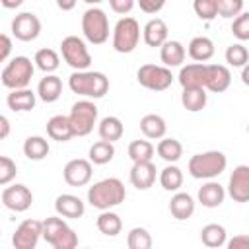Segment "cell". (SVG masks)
I'll use <instances>...</instances> for the list:
<instances>
[{
    "mask_svg": "<svg viewBox=\"0 0 249 249\" xmlns=\"http://www.w3.org/2000/svg\"><path fill=\"white\" fill-rule=\"evenodd\" d=\"M86 4H89V6H97L99 2H103V0H84Z\"/></svg>",
    "mask_w": 249,
    "mask_h": 249,
    "instance_id": "db71d44e",
    "label": "cell"
},
{
    "mask_svg": "<svg viewBox=\"0 0 249 249\" xmlns=\"http://www.w3.org/2000/svg\"><path fill=\"white\" fill-rule=\"evenodd\" d=\"M206 91L204 88H183V93H181V103L187 111L191 113H198L206 107Z\"/></svg>",
    "mask_w": 249,
    "mask_h": 249,
    "instance_id": "f546056e",
    "label": "cell"
},
{
    "mask_svg": "<svg viewBox=\"0 0 249 249\" xmlns=\"http://www.w3.org/2000/svg\"><path fill=\"white\" fill-rule=\"evenodd\" d=\"M76 2H78V0H56V6H58L62 12H70V10H74Z\"/></svg>",
    "mask_w": 249,
    "mask_h": 249,
    "instance_id": "f907efd6",
    "label": "cell"
},
{
    "mask_svg": "<svg viewBox=\"0 0 249 249\" xmlns=\"http://www.w3.org/2000/svg\"><path fill=\"white\" fill-rule=\"evenodd\" d=\"M136 80L142 88L152 89V91H163L171 86L173 74L167 66H158V64H142L136 72Z\"/></svg>",
    "mask_w": 249,
    "mask_h": 249,
    "instance_id": "30bf717a",
    "label": "cell"
},
{
    "mask_svg": "<svg viewBox=\"0 0 249 249\" xmlns=\"http://www.w3.org/2000/svg\"><path fill=\"white\" fill-rule=\"evenodd\" d=\"M49 142L47 138L43 136H27L25 142H23V154L27 160H33V161H41L49 156Z\"/></svg>",
    "mask_w": 249,
    "mask_h": 249,
    "instance_id": "1f68e13d",
    "label": "cell"
},
{
    "mask_svg": "<svg viewBox=\"0 0 249 249\" xmlns=\"http://www.w3.org/2000/svg\"><path fill=\"white\" fill-rule=\"evenodd\" d=\"M126 198V189L121 179L107 177L97 183H93L88 189V202L97 210H109L113 206H119Z\"/></svg>",
    "mask_w": 249,
    "mask_h": 249,
    "instance_id": "6da1fadb",
    "label": "cell"
},
{
    "mask_svg": "<svg viewBox=\"0 0 249 249\" xmlns=\"http://www.w3.org/2000/svg\"><path fill=\"white\" fill-rule=\"evenodd\" d=\"M169 212L175 220H189L195 212V198L189 193H177L169 200Z\"/></svg>",
    "mask_w": 249,
    "mask_h": 249,
    "instance_id": "603a6c76",
    "label": "cell"
},
{
    "mask_svg": "<svg viewBox=\"0 0 249 249\" xmlns=\"http://www.w3.org/2000/svg\"><path fill=\"white\" fill-rule=\"evenodd\" d=\"M228 195L235 202H247L249 200V167L247 165H237L228 181Z\"/></svg>",
    "mask_w": 249,
    "mask_h": 249,
    "instance_id": "9a60e30c",
    "label": "cell"
},
{
    "mask_svg": "<svg viewBox=\"0 0 249 249\" xmlns=\"http://www.w3.org/2000/svg\"><path fill=\"white\" fill-rule=\"evenodd\" d=\"M231 33L233 37H237L239 41H247L249 39V14L247 12H241L233 18V23H231Z\"/></svg>",
    "mask_w": 249,
    "mask_h": 249,
    "instance_id": "ee69618b",
    "label": "cell"
},
{
    "mask_svg": "<svg viewBox=\"0 0 249 249\" xmlns=\"http://www.w3.org/2000/svg\"><path fill=\"white\" fill-rule=\"evenodd\" d=\"M82 33H84L86 41H89L91 45H103L109 39L107 14L97 6L88 8L82 16Z\"/></svg>",
    "mask_w": 249,
    "mask_h": 249,
    "instance_id": "5b68a950",
    "label": "cell"
},
{
    "mask_svg": "<svg viewBox=\"0 0 249 249\" xmlns=\"http://www.w3.org/2000/svg\"><path fill=\"white\" fill-rule=\"evenodd\" d=\"M35 101H37V95L35 91H31L29 88H21V89H12V93H8V107L12 111H31L35 107Z\"/></svg>",
    "mask_w": 249,
    "mask_h": 249,
    "instance_id": "484cf974",
    "label": "cell"
},
{
    "mask_svg": "<svg viewBox=\"0 0 249 249\" xmlns=\"http://www.w3.org/2000/svg\"><path fill=\"white\" fill-rule=\"evenodd\" d=\"M33 62H35V66H37L39 70H43L45 74H53V72L60 66L58 53L53 51V49H47V47H45V49H39V51L35 53Z\"/></svg>",
    "mask_w": 249,
    "mask_h": 249,
    "instance_id": "8d00e7d4",
    "label": "cell"
},
{
    "mask_svg": "<svg viewBox=\"0 0 249 249\" xmlns=\"http://www.w3.org/2000/svg\"><path fill=\"white\" fill-rule=\"evenodd\" d=\"M18 175V165L12 158L0 156V187L10 185Z\"/></svg>",
    "mask_w": 249,
    "mask_h": 249,
    "instance_id": "b9f144b4",
    "label": "cell"
},
{
    "mask_svg": "<svg viewBox=\"0 0 249 249\" xmlns=\"http://www.w3.org/2000/svg\"><path fill=\"white\" fill-rule=\"evenodd\" d=\"M231 84V72L224 64H206V78H204V89L212 93H222Z\"/></svg>",
    "mask_w": 249,
    "mask_h": 249,
    "instance_id": "2e32d148",
    "label": "cell"
},
{
    "mask_svg": "<svg viewBox=\"0 0 249 249\" xmlns=\"http://www.w3.org/2000/svg\"><path fill=\"white\" fill-rule=\"evenodd\" d=\"M185 56H187V51H185L183 43H179V41H173V39L169 41L167 39L160 47V58H161L163 66H167V68L181 66L185 62Z\"/></svg>",
    "mask_w": 249,
    "mask_h": 249,
    "instance_id": "7402d4cb",
    "label": "cell"
},
{
    "mask_svg": "<svg viewBox=\"0 0 249 249\" xmlns=\"http://www.w3.org/2000/svg\"><path fill=\"white\" fill-rule=\"evenodd\" d=\"M140 130L146 138L150 140H160L161 136H165L167 132V124H165V119L161 115H156V113H150V115H144L140 119Z\"/></svg>",
    "mask_w": 249,
    "mask_h": 249,
    "instance_id": "d4e9b609",
    "label": "cell"
},
{
    "mask_svg": "<svg viewBox=\"0 0 249 249\" xmlns=\"http://www.w3.org/2000/svg\"><path fill=\"white\" fill-rule=\"evenodd\" d=\"M33 72H35V66H33L31 58H27V56H16L2 70L0 82L6 88H10V89H21V88H27L29 86V82L33 78Z\"/></svg>",
    "mask_w": 249,
    "mask_h": 249,
    "instance_id": "8992f818",
    "label": "cell"
},
{
    "mask_svg": "<svg viewBox=\"0 0 249 249\" xmlns=\"http://www.w3.org/2000/svg\"><path fill=\"white\" fill-rule=\"evenodd\" d=\"M154 146L148 140H132L128 144V158L132 161H150L154 158Z\"/></svg>",
    "mask_w": 249,
    "mask_h": 249,
    "instance_id": "74e56055",
    "label": "cell"
},
{
    "mask_svg": "<svg viewBox=\"0 0 249 249\" xmlns=\"http://www.w3.org/2000/svg\"><path fill=\"white\" fill-rule=\"evenodd\" d=\"M140 41V25L134 18H121L113 29V49L121 54L132 53Z\"/></svg>",
    "mask_w": 249,
    "mask_h": 249,
    "instance_id": "ba28073f",
    "label": "cell"
},
{
    "mask_svg": "<svg viewBox=\"0 0 249 249\" xmlns=\"http://www.w3.org/2000/svg\"><path fill=\"white\" fill-rule=\"evenodd\" d=\"M54 210L58 216L62 218H82L84 212H86V204L80 196L76 195H70V193H64V195H58L54 198Z\"/></svg>",
    "mask_w": 249,
    "mask_h": 249,
    "instance_id": "ac0fdd59",
    "label": "cell"
},
{
    "mask_svg": "<svg viewBox=\"0 0 249 249\" xmlns=\"http://www.w3.org/2000/svg\"><path fill=\"white\" fill-rule=\"evenodd\" d=\"M204 78H206V64L202 62L181 66L179 76H177L181 88H204Z\"/></svg>",
    "mask_w": 249,
    "mask_h": 249,
    "instance_id": "ffe728a7",
    "label": "cell"
},
{
    "mask_svg": "<svg viewBox=\"0 0 249 249\" xmlns=\"http://www.w3.org/2000/svg\"><path fill=\"white\" fill-rule=\"evenodd\" d=\"M60 54L64 62L74 70H88L91 64V54L78 35H68L60 41Z\"/></svg>",
    "mask_w": 249,
    "mask_h": 249,
    "instance_id": "9c48e42d",
    "label": "cell"
},
{
    "mask_svg": "<svg viewBox=\"0 0 249 249\" xmlns=\"http://www.w3.org/2000/svg\"><path fill=\"white\" fill-rule=\"evenodd\" d=\"M167 33H169L167 23H165L161 18H154V19H150V21L144 25V29H142V39H144V43H146L148 47H161V43L167 41Z\"/></svg>",
    "mask_w": 249,
    "mask_h": 249,
    "instance_id": "44dd1931",
    "label": "cell"
},
{
    "mask_svg": "<svg viewBox=\"0 0 249 249\" xmlns=\"http://www.w3.org/2000/svg\"><path fill=\"white\" fill-rule=\"evenodd\" d=\"M156 152H158V156H160L161 160H165L167 163H175V161H179L181 156H183V146H181V142L175 140V138H165V136H161L160 142H158V146H156Z\"/></svg>",
    "mask_w": 249,
    "mask_h": 249,
    "instance_id": "d6a6232c",
    "label": "cell"
},
{
    "mask_svg": "<svg viewBox=\"0 0 249 249\" xmlns=\"http://www.w3.org/2000/svg\"><path fill=\"white\" fill-rule=\"evenodd\" d=\"M68 86L78 95L99 99L109 91V78L95 70H74L68 78Z\"/></svg>",
    "mask_w": 249,
    "mask_h": 249,
    "instance_id": "7a4b0ae2",
    "label": "cell"
},
{
    "mask_svg": "<svg viewBox=\"0 0 249 249\" xmlns=\"http://www.w3.org/2000/svg\"><path fill=\"white\" fill-rule=\"evenodd\" d=\"M216 12L222 18H235L243 12V0H214Z\"/></svg>",
    "mask_w": 249,
    "mask_h": 249,
    "instance_id": "60d3db41",
    "label": "cell"
},
{
    "mask_svg": "<svg viewBox=\"0 0 249 249\" xmlns=\"http://www.w3.org/2000/svg\"><path fill=\"white\" fill-rule=\"evenodd\" d=\"M249 60V51L243 43H233L226 49V62L233 68H241L245 66Z\"/></svg>",
    "mask_w": 249,
    "mask_h": 249,
    "instance_id": "f35d334b",
    "label": "cell"
},
{
    "mask_svg": "<svg viewBox=\"0 0 249 249\" xmlns=\"http://www.w3.org/2000/svg\"><path fill=\"white\" fill-rule=\"evenodd\" d=\"M12 33L19 41H35L41 33V19L31 12H21L12 19Z\"/></svg>",
    "mask_w": 249,
    "mask_h": 249,
    "instance_id": "7c38bea8",
    "label": "cell"
},
{
    "mask_svg": "<svg viewBox=\"0 0 249 249\" xmlns=\"http://www.w3.org/2000/svg\"><path fill=\"white\" fill-rule=\"evenodd\" d=\"M31 202H33V195L21 183L10 185L2 191V204L12 212H25L31 206Z\"/></svg>",
    "mask_w": 249,
    "mask_h": 249,
    "instance_id": "4fadbf2b",
    "label": "cell"
},
{
    "mask_svg": "<svg viewBox=\"0 0 249 249\" xmlns=\"http://www.w3.org/2000/svg\"><path fill=\"white\" fill-rule=\"evenodd\" d=\"M130 183L138 191H148L156 183V165L150 161H132L130 167Z\"/></svg>",
    "mask_w": 249,
    "mask_h": 249,
    "instance_id": "e0dca14e",
    "label": "cell"
},
{
    "mask_svg": "<svg viewBox=\"0 0 249 249\" xmlns=\"http://www.w3.org/2000/svg\"><path fill=\"white\" fill-rule=\"evenodd\" d=\"M247 245H249V237L247 235H237L228 243L230 249H247Z\"/></svg>",
    "mask_w": 249,
    "mask_h": 249,
    "instance_id": "c3c4849f",
    "label": "cell"
},
{
    "mask_svg": "<svg viewBox=\"0 0 249 249\" xmlns=\"http://www.w3.org/2000/svg\"><path fill=\"white\" fill-rule=\"evenodd\" d=\"M214 41L210 37H204V35H198V37H193L191 43H189V56L195 60V62H206L214 56Z\"/></svg>",
    "mask_w": 249,
    "mask_h": 249,
    "instance_id": "cb8c5ba5",
    "label": "cell"
},
{
    "mask_svg": "<svg viewBox=\"0 0 249 249\" xmlns=\"http://www.w3.org/2000/svg\"><path fill=\"white\" fill-rule=\"evenodd\" d=\"M126 245H128L130 249H150V247H152V235H150V231H148L146 228L136 226V228H132V230L128 231V235H126Z\"/></svg>",
    "mask_w": 249,
    "mask_h": 249,
    "instance_id": "ab89813d",
    "label": "cell"
},
{
    "mask_svg": "<svg viewBox=\"0 0 249 249\" xmlns=\"http://www.w3.org/2000/svg\"><path fill=\"white\" fill-rule=\"evenodd\" d=\"M68 123L74 136H88L93 130V124L97 123V107L89 99L76 101L70 109Z\"/></svg>",
    "mask_w": 249,
    "mask_h": 249,
    "instance_id": "52a82bcc",
    "label": "cell"
},
{
    "mask_svg": "<svg viewBox=\"0 0 249 249\" xmlns=\"http://www.w3.org/2000/svg\"><path fill=\"white\" fill-rule=\"evenodd\" d=\"M41 237L54 249H74L78 245L76 231L60 218V216H49L43 222V233Z\"/></svg>",
    "mask_w": 249,
    "mask_h": 249,
    "instance_id": "277c9868",
    "label": "cell"
},
{
    "mask_svg": "<svg viewBox=\"0 0 249 249\" xmlns=\"http://www.w3.org/2000/svg\"><path fill=\"white\" fill-rule=\"evenodd\" d=\"M193 10L195 14L204 19V21H212L218 12H216V2L214 0H193Z\"/></svg>",
    "mask_w": 249,
    "mask_h": 249,
    "instance_id": "7bdbcfd3",
    "label": "cell"
},
{
    "mask_svg": "<svg viewBox=\"0 0 249 249\" xmlns=\"http://www.w3.org/2000/svg\"><path fill=\"white\" fill-rule=\"evenodd\" d=\"M10 130H12V126H10L8 117L6 115H0V140L8 138L10 136Z\"/></svg>",
    "mask_w": 249,
    "mask_h": 249,
    "instance_id": "681fc988",
    "label": "cell"
},
{
    "mask_svg": "<svg viewBox=\"0 0 249 249\" xmlns=\"http://www.w3.org/2000/svg\"><path fill=\"white\" fill-rule=\"evenodd\" d=\"M62 175H64V181L70 187H84V185H88L91 181V175H93L91 161L89 160H84V158L70 160L64 165Z\"/></svg>",
    "mask_w": 249,
    "mask_h": 249,
    "instance_id": "5bb4252c",
    "label": "cell"
},
{
    "mask_svg": "<svg viewBox=\"0 0 249 249\" xmlns=\"http://www.w3.org/2000/svg\"><path fill=\"white\" fill-rule=\"evenodd\" d=\"M62 93V82L58 76L54 74H47L45 78H41L39 86H37V95L45 101V103H54Z\"/></svg>",
    "mask_w": 249,
    "mask_h": 249,
    "instance_id": "83f0119b",
    "label": "cell"
},
{
    "mask_svg": "<svg viewBox=\"0 0 249 249\" xmlns=\"http://www.w3.org/2000/svg\"><path fill=\"white\" fill-rule=\"evenodd\" d=\"M97 132H99V138L101 140H107V142H115L123 136L124 128H123V123L119 117L115 115H107L99 121V126H97Z\"/></svg>",
    "mask_w": 249,
    "mask_h": 249,
    "instance_id": "4dcf8cb0",
    "label": "cell"
},
{
    "mask_svg": "<svg viewBox=\"0 0 249 249\" xmlns=\"http://www.w3.org/2000/svg\"><path fill=\"white\" fill-rule=\"evenodd\" d=\"M41 233H43V222L31 218L23 220L12 235V245L16 249H35L41 239Z\"/></svg>",
    "mask_w": 249,
    "mask_h": 249,
    "instance_id": "8fae6325",
    "label": "cell"
},
{
    "mask_svg": "<svg viewBox=\"0 0 249 249\" xmlns=\"http://www.w3.org/2000/svg\"><path fill=\"white\" fill-rule=\"evenodd\" d=\"M196 198L198 202L204 206V208H218L224 198H226V189L218 183V181H212L208 179L196 193Z\"/></svg>",
    "mask_w": 249,
    "mask_h": 249,
    "instance_id": "d6986e66",
    "label": "cell"
},
{
    "mask_svg": "<svg viewBox=\"0 0 249 249\" xmlns=\"http://www.w3.org/2000/svg\"><path fill=\"white\" fill-rule=\"evenodd\" d=\"M241 68H243V72H241V80H243V84H249V78H247V76H249V68H247V64L241 66Z\"/></svg>",
    "mask_w": 249,
    "mask_h": 249,
    "instance_id": "f5cc1de1",
    "label": "cell"
},
{
    "mask_svg": "<svg viewBox=\"0 0 249 249\" xmlns=\"http://www.w3.org/2000/svg\"><path fill=\"white\" fill-rule=\"evenodd\" d=\"M95 226H97V230H99L103 235L115 237V235H119L121 230H123V220H121V216H119L117 212H113V210L109 208V210H101V214H99L97 220H95Z\"/></svg>",
    "mask_w": 249,
    "mask_h": 249,
    "instance_id": "f1b7e54d",
    "label": "cell"
},
{
    "mask_svg": "<svg viewBox=\"0 0 249 249\" xmlns=\"http://www.w3.org/2000/svg\"><path fill=\"white\" fill-rule=\"evenodd\" d=\"M200 241L210 249H218L226 245V228L220 224H206L200 230Z\"/></svg>",
    "mask_w": 249,
    "mask_h": 249,
    "instance_id": "e575fe53",
    "label": "cell"
},
{
    "mask_svg": "<svg viewBox=\"0 0 249 249\" xmlns=\"http://www.w3.org/2000/svg\"><path fill=\"white\" fill-rule=\"evenodd\" d=\"M113 158H115V146H113V142L97 140L95 144L89 146L88 160H89L91 163H95V165H105V163H109Z\"/></svg>",
    "mask_w": 249,
    "mask_h": 249,
    "instance_id": "836d02e7",
    "label": "cell"
},
{
    "mask_svg": "<svg viewBox=\"0 0 249 249\" xmlns=\"http://www.w3.org/2000/svg\"><path fill=\"white\" fill-rule=\"evenodd\" d=\"M160 185H161L165 191H169V193L179 191L181 185H183V171H181L175 163L165 165V167L160 171Z\"/></svg>",
    "mask_w": 249,
    "mask_h": 249,
    "instance_id": "d590c367",
    "label": "cell"
},
{
    "mask_svg": "<svg viewBox=\"0 0 249 249\" xmlns=\"http://www.w3.org/2000/svg\"><path fill=\"white\" fill-rule=\"evenodd\" d=\"M12 53V39L6 33H0V62H4Z\"/></svg>",
    "mask_w": 249,
    "mask_h": 249,
    "instance_id": "7dc6e473",
    "label": "cell"
},
{
    "mask_svg": "<svg viewBox=\"0 0 249 249\" xmlns=\"http://www.w3.org/2000/svg\"><path fill=\"white\" fill-rule=\"evenodd\" d=\"M47 134L56 142H68L74 134L68 123V115H54L47 121Z\"/></svg>",
    "mask_w": 249,
    "mask_h": 249,
    "instance_id": "4316f807",
    "label": "cell"
},
{
    "mask_svg": "<svg viewBox=\"0 0 249 249\" xmlns=\"http://www.w3.org/2000/svg\"><path fill=\"white\" fill-rule=\"evenodd\" d=\"M226 165H228V158L218 150H210V152L195 154L189 160V173L195 179H214L226 171Z\"/></svg>",
    "mask_w": 249,
    "mask_h": 249,
    "instance_id": "3957f363",
    "label": "cell"
},
{
    "mask_svg": "<svg viewBox=\"0 0 249 249\" xmlns=\"http://www.w3.org/2000/svg\"><path fill=\"white\" fill-rule=\"evenodd\" d=\"M109 6H111V10L115 14L124 16L134 8V0H109Z\"/></svg>",
    "mask_w": 249,
    "mask_h": 249,
    "instance_id": "bcb514c9",
    "label": "cell"
},
{
    "mask_svg": "<svg viewBox=\"0 0 249 249\" xmlns=\"http://www.w3.org/2000/svg\"><path fill=\"white\" fill-rule=\"evenodd\" d=\"M167 0H138V6L144 14H158Z\"/></svg>",
    "mask_w": 249,
    "mask_h": 249,
    "instance_id": "f6af8a7d",
    "label": "cell"
},
{
    "mask_svg": "<svg viewBox=\"0 0 249 249\" xmlns=\"http://www.w3.org/2000/svg\"><path fill=\"white\" fill-rule=\"evenodd\" d=\"M23 2H25V0H0V4H2L4 8H8V10H16V8H19Z\"/></svg>",
    "mask_w": 249,
    "mask_h": 249,
    "instance_id": "816d5d0a",
    "label": "cell"
}]
</instances>
